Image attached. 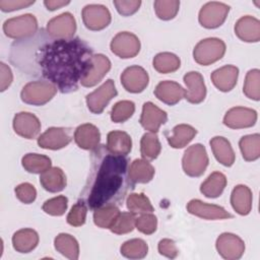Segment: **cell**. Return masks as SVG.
I'll list each match as a JSON object with an SVG mask.
<instances>
[{"label":"cell","instance_id":"6da1fadb","mask_svg":"<svg viewBox=\"0 0 260 260\" xmlns=\"http://www.w3.org/2000/svg\"><path fill=\"white\" fill-rule=\"evenodd\" d=\"M92 49L79 38L51 39L34 53L38 75L63 93L75 91L92 65Z\"/></svg>","mask_w":260,"mask_h":260},{"label":"cell","instance_id":"7a4b0ae2","mask_svg":"<svg viewBox=\"0 0 260 260\" xmlns=\"http://www.w3.org/2000/svg\"><path fill=\"white\" fill-rule=\"evenodd\" d=\"M91 174L83 190L90 209L123 202L133 183L128 176V159L125 155L111 153L106 146L93 149Z\"/></svg>","mask_w":260,"mask_h":260},{"label":"cell","instance_id":"3957f363","mask_svg":"<svg viewBox=\"0 0 260 260\" xmlns=\"http://www.w3.org/2000/svg\"><path fill=\"white\" fill-rule=\"evenodd\" d=\"M57 86L48 80H36L26 83L21 92V101L32 106H43L57 93Z\"/></svg>","mask_w":260,"mask_h":260},{"label":"cell","instance_id":"277c9868","mask_svg":"<svg viewBox=\"0 0 260 260\" xmlns=\"http://www.w3.org/2000/svg\"><path fill=\"white\" fill-rule=\"evenodd\" d=\"M225 53V44L217 38L201 40L193 50L194 60L203 66L210 65L220 60Z\"/></svg>","mask_w":260,"mask_h":260},{"label":"cell","instance_id":"5b68a950","mask_svg":"<svg viewBox=\"0 0 260 260\" xmlns=\"http://www.w3.org/2000/svg\"><path fill=\"white\" fill-rule=\"evenodd\" d=\"M38 30V21L35 15L26 13L9 18L3 23V31L6 37L23 40L32 37Z\"/></svg>","mask_w":260,"mask_h":260},{"label":"cell","instance_id":"8992f818","mask_svg":"<svg viewBox=\"0 0 260 260\" xmlns=\"http://www.w3.org/2000/svg\"><path fill=\"white\" fill-rule=\"evenodd\" d=\"M209 159L205 147L196 143L189 146L183 155L182 167L186 175L190 177H200L205 172Z\"/></svg>","mask_w":260,"mask_h":260},{"label":"cell","instance_id":"52a82bcc","mask_svg":"<svg viewBox=\"0 0 260 260\" xmlns=\"http://www.w3.org/2000/svg\"><path fill=\"white\" fill-rule=\"evenodd\" d=\"M229 11L230 6L222 2H207L199 11V23L205 28H216L224 22Z\"/></svg>","mask_w":260,"mask_h":260},{"label":"cell","instance_id":"ba28073f","mask_svg":"<svg viewBox=\"0 0 260 260\" xmlns=\"http://www.w3.org/2000/svg\"><path fill=\"white\" fill-rule=\"evenodd\" d=\"M118 94L115 82L112 79L106 80L101 86L86 95V105L93 114H101L109 102Z\"/></svg>","mask_w":260,"mask_h":260},{"label":"cell","instance_id":"9c48e42d","mask_svg":"<svg viewBox=\"0 0 260 260\" xmlns=\"http://www.w3.org/2000/svg\"><path fill=\"white\" fill-rule=\"evenodd\" d=\"M111 51L122 59L135 57L140 51V41L132 32L121 31L118 32L112 40Z\"/></svg>","mask_w":260,"mask_h":260},{"label":"cell","instance_id":"30bf717a","mask_svg":"<svg viewBox=\"0 0 260 260\" xmlns=\"http://www.w3.org/2000/svg\"><path fill=\"white\" fill-rule=\"evenodd\" d=\"M82 20L86 28L90 30H101L111 22L109 9L101 4H88L82 9Z\"/></svg>","mask_w":260,"mask_h":260},{"label":"cell","instance_id":"8fae6325","mask_svg":"<svg viewBox=\"0 0 260 260\" xmlns=\"http://www.w3.org/2000/svg\"><path fill=\"white\" fill-rule=\"evenodd\" d=\"M47 34L54 39H72L76 31V21L70 12H64L48 21Z\"/></svg>","mask_w":260,"mask_h":260},{"label":"cell","instance_id":"7c38bea8","mask_svg":"<svg viewBox=\"0 0 260 260\" xmlns=\"http://www.w3.org/2000/svg\"><path fill=\"white\" fill-rule=\"evenodd\" d=\"M216 250L218 254L228 260L240 259L245 252V243L237 235L223 233L216 240Z\"/></svg>","mask_w":260,"mask_h":260},{"label":"cell","instance_id":"4fadbf2b","mask_svg":"<svg viewBox=\"0 0 260 260\" xmlns=\"http://www.w3.org/2000/svg\"><path fill=\"white\" fill-rule=\"evenodd\" d=\"M120 79L123 87L132 93H139L143 91L149 81L147 72L138 65L127 67L122 72Z\"/></svg>","mask_w":260,"mask_h":260},{"label":"cell","instance_id":"5bb4252c","mask_svg":"<svg viewBox=\"0 0 260 260\" xmlns=\"http://www.w3.org/2000/svg\"><path fill=\"white\" fill-rule=\"evenodd\" d=\"M257 112L250 108L235 107L229 110L223 117V124L232 129L249 128L255 125Z\"/></svg>","mask_w":260,"mask_h":260},{"label":"cell","instance_id":"9a60e30c","mask_svg":"<svg viewBox=\"0 0 260 260\" xmlns=\"http://www.w3.org/2000/svg\"><path fill=\"white\" fill-rule=\"evenodd\" d=\"M187 210L189 213L204 219H225L233 217V215L223 207L215 204H208L199 199L190 200L187 204Z\"/></svg>","mask_w":260,"mask_h":260},{"label":"cell","instance_id":"2e32d148","mask_svg":"<svg viewBox=\"0 0 260 260\" xmlns=\"http://www.w3.org/2000/svg\"><path fill=\"white\" fill-rule=\"evenodd\" d=\"M168 120V114L155 106L151 102H146L143 104L142 113L140 116L141 126L152 133H156L161 125H164Z\"/></svg>","mask_w":260,"mask_h":260},{"label":"cell","instance_id":"e0dca14e","mask_svg":"<svg viewBox=\"0 0 260 260\" xmlns=\"http://www.w3.org/2000/svg\"><path fill=\"white\" fill-rule=\"evenodd\" d=\"M13 129L19 136L26 139H34L41 131V122L34 114L20 112L13 118Z\"/></svg>","mask_w":260,"mask_h":260},{"label":"cell","instance_id":"ac0fdd59","mask_svg":"<svg viewBox=\"0 0 260 260\" xmlns=\"http://www.w3.org/2000/svg\"><path fill=\"white\" fill-rule=\"evenodd\" d=\"M71 141V137L65 128L51 127L47 129L38 138V144L45 149L57 150L67 146Z\"/></svg>","mask_w":260,"mask_h":260},{"label":"cell","instance_id":"d6986e66","mask_svg":"<svg viewBox=\"0 0 260 260\" xmlns=\"http://www.w3.org/2000/svg\"><path fill=\"white\" fill-rule=\"evenodd\" d=\"M185 99L191 104H200L206 96V86L202 75L197 71H190L184 75Z\"/></svg>","mask_w":260,"mask_h":260},{"label":"cell","instance_id":"ffe728a7","mask_svg":"<svg viewBox=\"0 0 260 260\" xmlns=\"http://www.w3.org/2000/svg\"><path fill=\"white\" fill-rule=\"evenodd\" d=\"M111 69V61L103 54L92 56V65L87 74L81 79L80 84L85 87L96 85Z\"/></svg>","mask_w":260,"mask_h":260},{"label":"cell","instance_id":"44dd1931","mask_svg":"<svg viewBox=\"0 0 260 260\" xmlns=\"http://www.w3.org/2000/svg\"><path fill=\"white\" fill-rule=\"evenodd\" d=\"M237 37L247 43H256L260 40V21L250 15L241 17L235 25Z\"/></svg>","mask_w":260,"mask_h":260},{"label":"cell","instance_id":"7402d4cb","mask_svg":"<svg viewBox=\"0 0 260 260\" xmlns=\"http://www.w3.org/2000/svg\"><path fill=\"white\" fill-rule=\"evenodd\" d=\"M185 89L179 83L170 80L160 81L154 89V95L169 106L178 104L185 98Z\"/></svg>","mask_w":260,"mask_h":260},{"label":"cell","instance_id":"603a6c76","mask_svg":"<svg viewBox=\"0 0 260 260\" xmlns=\"http://www.w3.org/2000/svg\"><path fill=\"white\" fill-rule=\"evenodd\" d=\"M238 75V67L234 65H225L211 73V81L217 89L223 92H228L236 86Z\"/></svg>","mask_w":260,"mask_h":260},{"label":"cell","instance_id":"cb8c5ba5","mask_svg":"<svg viewBox=\"0 0 260 260\" xmlns=\"http://www.w3.org/2000/svg\"><path fill=\"white\" fill-rule=\"evenodd\" d=\"M74 140L76 144L86 150H93L99 146L101 140V133L98 127L86 123L79 125L74 132Z\"/></svg>","mask_w":260,"mask_h":260},{"label":"cell","instance_id":"d4e9b609","mask_svg":"<svg viewBox=\"0 0 260 260\" xmlns=\"http://www.w3.org/2000/svg\"><path fill=\"white\" fill-rule=\"evenodd\" d=\"M40 183L45 190L57 193L66 187L67 181L64 172L60 168L51 167L41 174Z\"/></svg>","mask_w":260,"mask_h":260},{"label":"cell","instance_id":"484cf974","mask_svg":"<svg viewBox=\"0 0 260 260\" xmlns=\"http://www.w3.org/2000/svg\"><path fill=\"white\" fill-rule=\"evenodd\" d=\"M252 192L245 185L236 186L231 194V204L234 210L241 214L247 215L252 209Z\"/></svg>","mask_w":260,"mask_h":260},{"label":"cell","instance_id":"4316f807","mask_svg":"<svg viewBox=\"0 0 260 260\" xmlns=\"http://www.w3.org/2000/svg\"><path fill=\"white\" fill-rule=\"evenodd\" d=\"M210 147L218 162L231 167L235 162V152L230 141L222 136H215L210 140Z\"/></svg>","mask_w":260,"mask_h":260},{"label":"cell","instance_id":"83f0119b","mask_svg":"<svg viewBox=\"0 0 260 260\" xmlns=\"http://www.w3.org/2000/svg\"><path fill=\"white\" fill-rule=\"evenodd\" d=\"M154 172V168L148 160L137 158L131 162L128 169V176L133 184H146L152 180Z\"/></svg>","mask_w":260,"mask_h":260},{"label":"cell","instance_id":"f1b7e54d","mask_svg":"<svg viewBox=\"0 0 260 260\" xmlns=\"http://www.w3.org/2000/svg\"><path fill=\"white\" fill-rule=\"evenodd\" d=\"M132 148V140L124 131H111L107 136V149L114 154L127 155Z\"/></svg>","mask_w":260,"mask_h":260},{"label":"cell","instance_id":"f546056e","mask_svg":"<svg viewBox=\"0 0 260 260\" xmlns=\"http://www.w3.org/2000/svg\"><path fill=\"white\" fill-rule=\"evenodd\" d=\"M39 244V235L32 229H21L12 236V246L19 253H29Z\"/></svg>","mask_w":260,"mask_h":260},{"label":"cell","instance_id":"4dcf8cb0","mask_svg":"<svg viewBox=\"0 0 260 260\" xmlns=\"http://www.w3.org/2000/svg\"><path fill=\"white\" fill-rule=\"evenodd\" d=\"M172 135L167 136L169 144L173 148H183L193 140L197 130L187 124H179L172 130Z\"/></svg>","mask_w":260,"mask_h":260},{"label":"cell","instance_id":"1f68e13d","mask_svg":"<svg viewBox=\"0 0 260 260\" xmlns=\"http://www.w3.org/2000/svg\"><path fill=\"white\" fill-rule=\"evenodd\" d=\"M226 186V178L220 172H214L201 184L200 192L207 198H217Z\"/></svg>","mask_w":260,"mask_h":260},{"label":"cell","instance_id":"d6a6232c","mask_svg":"<svg viewBox=\"0 0 260 260\" xmlns=\"http://www.w3.org/2000/svg\"><path fill=\"white\" fill-rule=\"evenodd\" d=\"M55 249L70 260L79 257V245L76 239L69 234H59L54 240Z\"/></svg>","mask_w":260,"mask_h":260},{"label":"cell","instance_id":"836d02e7","mask_svg":"<svg viewBox=\"0 0 260 260\" xmlns=\"http://www.w3.org/2000/svg\"><path fill=\"white\" fill-rule=\"evenodd\" d=\"M242 155L247 161H254L260 156V135L258 133L243 136L239 141Z\"/></svg>","mask_w":260,"mask_h":260},{"label":"cell","instance_id":"e575fe53","mask_svg":"<svg viewBox=\"0 0 260 260\" xmlns=\"http://www.w3.org/2000/svg\"><path fill=\"white\" fill-rule=\"evenodd\" d=\"M152 65L157 72L167 74L178 70L180 68L181 61L177 55L170 52H162L154 56Z\"/></svg>","mask_w":260,"mask_h":260},{"label":"cell","instance_id":"d590c367","mask_svg":"<svg viewBox=\"0 0 260 260\" xmlns=\"http://www.w3.org/2000/svg\"><path fill=\"white\" fill-rule=\"evenodd\" d=\"M22 167L25 171L32 174H42L51 168V158L39 153H27L21 159Z\"/></svg>","mask_w":260,"mask_h":260},{"label":"cell","instance_id":"8d00e7d4","mask_svg":"<svg viewBox=\"0 0 260 260\" xmlns=\"http://www.w3.org/2000/svg\"><path fill=\"white\" fill-rule=\"evenodd\" d=\"M161 145L156 133L148 132L143 134L140 140V152L143 159L152 160L155 159L160 153Z\"/></svg>","mask_w":260,"mask_h":260},{"label":"cell","instance_id":"74e56055","mask_svg":"<svg viewBox=\"0 0 260 260\" xmlns=\"http://www.w3.org/2000/svg\"><path fill=\"white\" fill-rule=\"evenodd\" d=\"M119 214L120 209L117 205H105L94 209L93 222L99 228L110 229Z\"/></svg>","mask_w":260,"mask_h":260},{"label":"cell","instance_id":"f35d334b","mask_svg":"<svg viewBox=\"0 0 260 260\" xmlns=\"http://www.w3.org/2000/svg\"><path fill=\"white\" fill-rule=\"evenodd\" d=\"M121 254L129 259H141L147 255L148 246L141 239H132L126 241L121 246Z\"/></svg>","mask_w":260,"mask_h":260},{"label":"cell","instance_id":"ab89813d","mask_svg":"<svg viewBox=\"0 0 260 260\" xmlns=\"http://www.w3.org/2000/svg\"><path fill=\"white\" fill-rule=\"evenodd\" d=\"M128 210L134 214L152 212L154 210L150 200L142 193H131L126 200Z\"/></svg>","mask_w":260,"mask_h":260},{"label":"cell","instance_id":"60d3db41","mask_svg":"<svg viewBox=\"0 0 260 260\" xmlns=\"http://www.w3.org/2000/svg\"><path fill=\"white\" fill-rule=\"evenodd\" d=\"M244 94L254 101L260 99V71L259 69H252L246 74L244 86Z\"/></svg>","mask_w":260,"mask_h":260},{"label":"cell","instance_id":"b9f144b4","mask_svg":"<svg viewBox=\"0 0 260 260\" xmlns=\"http://www.w3.org/2000/svg\"><path fill=\"white\" fill-rule=\"evenodd\" d=\"M154 11L156 16L162 20L173 19L180 7V1L178 0H156L154 1Z\"/></svg>","mask_w":260,"mask_h":260},{"label":"cell","instance_id":"7bdbcfd3","mask_svg":"<svg viewBox=\"0 0 260 260\" xmlns=\"http://www.w3.org/2000/svg\"><path fill=\"white\" fill-rule=\"evenodd\" d=\"M135 112V105L131 101L116 103L111 111V120L115 123H123L130 119Z\"/></svg>","mask_w":260,"mask_h":260},{"label":"cell","instance_id":"ee69618b","mask_svg":"<svg viewBox=\"0 0 260 260\" xmlns=\"http://www.w3.org/2000/svg\"><path fill=\"white\" fill-rule=\"evenodd\" d=\"M136 216L132 212H120L110 231L116 235H124L132 232L135 228Z\"/></svg>","mask_w":260,"mask_h":260},{"label":"cell","instance_id":"f6af8a7d","mask_svg":"<svg viewBox=\"0 0 260 260\" xmlns=\"http://www.w3.org/2000/svg\"><path fill=\"white\" fill-rule=\"evenodd\" d=\"M68 206V199L65 196H57L51 198L43 204V210L53 216H61L65 213Z\"/></svg>","mask_w":260,"mask_h":260},{"label":"cell","instance_id":"bcb514c9","mask_svg":"<svg viewBox=\"0 0 260 260\" xmlns=\"http://www.w3.org/2000/svg\"><path fill=\"white\" fill-rule=\"evenodd\" d=\"M87 207L83 200L77 201L67 215V222L72 226H81L85 222Z\"/></svg>","mask_w":260,"mask_h":260},{"label":"cell","instance_id":"7dc6e473","mask_svg":"<svg viewBox=\"0 0 260 260\" xmlns=\"http://www.w3.org/2000/svg\"><path fill=\"white\" fill-rule=\"evenodd\" d=\"M135 226L140 233L144 235H151L156 231V226H157L156 216L151 212L142 213L138 217H136Z\"/></svg>","mask_w":260,"mask_h":260},{"label":"cell","instance_id":"c3c4849f","mask_svg":"<svg viewBox=\"0 0 260 260\" xmlns=\"http://www.w3.org/2000/svg\"><path fill=\"white\" fill-rule=\"evenodd\" d=\"M15 195L24 204L32 203L37 198V190L29 183H21L15 189Z\"/></svg>","mask_w":260,"mask_h":260},{"label":"cell","instance_id":"681fc988","mask_svg":"<svg viewBox=\"0 0 260 260\" xmlns=\"http://www.w3.org/2000/svg\"><path fill=\"white\" fill-rule=\"evenodd\" d=\"M114 5L117 11L123 16L134 14L140 7V0H115Z\"/></svg>","mask_w":260,"mask_h":260},{"label":"cell","instance_id":"f907efd6","mask_svg":"<svg viewBox=\"0 0 260 260\" xmlns=\"http://www.w3.org/2000/svg\"><path fill=\"white\" fill-rule=\"evenodd\" d=\"M35 3V0H0V9L4 12L26 8Z\"/></svg>","mask_w":260,"mask_h":260},{"label":"cell","instance_id":"816d5d0a","mask_svg":"<svg viewBox=\"0 0 260 260\" xmlns=\"http://www.w3.org/2000/svg\"><path fill=\"white\" fill-rule=\"evenodd\" d=\"M158 252L160 255L166 256L168 258L174 259L178 256L179 250L177 249V246L175 242L171 239H162L159 241L158 246H157Z\"/></svg>","mask_w":260,"mask_h":260},{"label":"cell","instance_id":"f5cc1de1","mask_svg":"<svg viewBox=\"0 0 260 260\" xmlns=\"http://www.w3.org/2000/svg\"><path fill=\"white\" fill-rule=\"evenodd\" d=\"M13 75L11 69L3 62L0 63V90L4 91L12 82Z\"/></svg>","mask_w":260,"mask_h":260},{"label":"cell","instance_id":"db71d44e","mask_svg":"<svg viewBox=\"0 0 260 260\" xmlns=\"http://www.w3.org/2000/svg\"><path fill=\"white\" fill-rule=\"evenodd\" d=\"M69 3H70V1H64V0H46V1H44V4L47 7V9L51 10V11L59 9L63 6H66Z\"/></svg>","mask_w":260,"mask_h":260}]
</instances>
